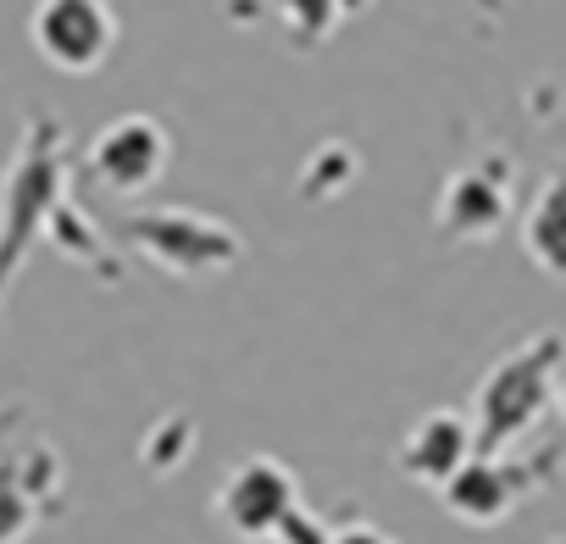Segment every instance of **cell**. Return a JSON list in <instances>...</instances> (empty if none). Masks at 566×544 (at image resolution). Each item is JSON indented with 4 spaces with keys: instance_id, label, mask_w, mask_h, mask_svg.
<instances>
[{
    "instance_id": "obj_1",
    "label": "cell",
    "mask_w": 566,
    "mask_h": 544,
    "mask_svg": "<svg viewBox=\"0 0 566 544\" xmlns=\"http://www.w3.org/2000/svg\"><path fill=\"white\" fill-rule=\"evenodd\" d=\"M560 367H566V339L560 334H533L527 345H516L511 356H500L489 367V378L478 384V450H511L522 433L538 428V417L549 411L555 389H560Z\"/></svg>"
},
{
    "instance_id": "obj_2",
    "label": "cell",
    "mask_w": 566,
    "mask_h": 544,
    "mask_svg": "<svg viewBox=\"0 0 566 544\" xmlns=\"http://www.w3.org/2000/svg\"><path fill=\"white\" fill-rule=\"evenodd\" d=\"M29 40L56 73H101L117 51V18L106 0H40Z\"/></svg>"
},
{
    "instance_id": "obj_3",
    "label": "cell",
    "mask_w": 566,
    "mask_h": 544,
    "mask_svg": "<svg viewBox=\"0 0 566 544\" xmlns=\"http://www.w3.org/2000/svg\"><path fill=\"white\" fill-rule=\"evenodd\" d=\"M172 161V139L156 117L145 112H128V117H112L95 145H90V172L101 189L112 195H145Z\"/></svg>"
},
{
    "instance_id": "obj_4",
    "label": "cell",
    "mask_w": 566,
    "mask_h": 544,
    "mask_svg": "<svg viewBox=\"0 0 566 544\" xmlns=\"http://www.w3.org/2000/svg\"><path fill=\"white\" fill-rule=\"evenodd\" d=\"M290 511H295V472L283 461H272V456L239 461L228 472V483L217 489V516L239 538H272Z\"/></svg>"
},
{
    "instance_id": "obj_5",
    "label": "cell",
    "mask_w": 566,
    "mask_h": 544,
    "mask_svg": "<svg viewBox=\"0 0 566 544\" xmlns=\"http://www.w3.org/2000/svg\"><path fill=\"white\" fill-rule=\"evenodd\" d=\"M533 483H538V478H533L527 467H511V461H494V456H472V461L439 489V500H444V511H450L455 522L494 527V522H505V516L522 505V494H527Z\"/></svg>"
},
{
    "instance_id": "obj_6",
    "label": "cell",
    "mask_w": 566,
    "mask_h": 544,
    "mask_svg": "<svg viewBox=\"0 0 566 544\" xmlns=\"http://www.w3.org/2000/svg\"><path fill=\"white\" fill-rule=\"evenodd\" d=\"M511 217V161L461 167L439 195V228L450 239H489Z\"/></svg>"
},
{
    "instance_id": "obj_7",
    "label": "cell",
    "mask_w": 566,
    "mask_h": 544,
    "mask_svg": "<svg viewBox=\"0 0 566 544\" xmlns=\"http://www.w3.org/2000/svg\"><path fill=\"white\" fill-rule=\"evenodd\" d=\"M472 450H478V433H472V422L461 417V411H428V417H417V428L400 439V472L411 478V483H428V489H444L467 461H472Z\"/></svg>"
},
{
    "instance_id": "obj_8",
    "label": "cell",
    "mask_w": 566,
    "mask_h": 544,
    "mask_svg": "<svg viewBox=\"0 0 566 544\" xmlns=\"http://www.w3.org/2000/svg\"><path fill=\"white\" fill-rule=\"evenodd\" d=\"M522 250L533 255L538 272H549V279H566V156H560V167L544 178L538 200L527 206Z\"/></svg>"
},
{
    "instance_id": "obj_9",
    "label": "cell",
    "mask_w": 566,
    "mask_h": 544,
    "mask_svg": "<svg viewBox=\"0 0 566 544\" xmlns=\"http://www.w3.org/2000/svg\"><path fill=\"white\" fill-rule=\"evenodd\" d=\"M367 7V0H272V12H277V23L290 29V40L295 45H323L345 18H356Z\"/></svg>"
},
{
    "instance_id": "obj_10",
    "label": "cell",
    "mask_w": 566,
    "mask_h": 544,
    "mask_svg": "<svg viewBox=\"0 0 566 544\" xmlns=\"http://www.w3.org/2000/svg\"><path fill=\"white\" fill-rule=\"evenodd\" d=\"M29 527H34V494L12 467H0V544H18Z\"/></svg>"
},
{
    "instance_id": "obj_11",
    "label": "cell",
    "mask_w": 566,
    "mask_h": 544,
    "mask_svg": "<svg viewBox=\"0 0 566 544\" xmlns=\"http://www.w3.org/2000/svg\"><path fill=\"white\" fill-rule=\"evenodd\" d=\"M328 544H389L378 527H345V533H334Z\"/></svg>"
},
{
    "instance_id": "obj_12",
    "label": "cell",
    "mask_w": 566,
    "mask_h": 544,
    "mask_svg": "<svg viewBox=\"0 0 566 544\" xmlns=\"http://www.w3.org/2000/svg\"><path fill=\"white\" fill-rule=\"evenodd\" d=\"M555 406H560V422H566V378H560V389H555Z\"/></svg>"
}]
</instances>
